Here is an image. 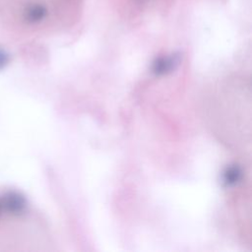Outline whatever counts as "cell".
<instances>
[{
    "mask_svg": "<svg viewBox=\"0 0 252 252\" xmlns=\"http://www.w3.org/2000/svg\"><path fill=\"white\" fill-rule=\"evenodd\" d=\"M0 202L2 205V210L13 216L22 215L28 206L26 197L17 191L6 192Z\"/></svg>",
    "mask_w": 252,
    "mask_h": 252,
    "instance_id": "6da1fadb",
    "label": "cell"
},
{
    "mask_svg": "<svg viewBox=\"0 0 252 252\" xmlns=\"http://www.w3.org/2000/svg\"><path fill=\"white\" fill-rule=\"evenodd\" d=\"M47 12L46 7L41 3H32L25 8L23 18L29 24H37L45 19Z\"/></svg>",
    "mask_w": 252,
    "mask_h": 252,
    "instance_id": "7a4b0ae2",
    "label": "cell"
},
{
    "mask_svg": "<svg viewBox=\"0 0 252 252\" xmlns=\"http://www.w3.org/2000/svg\"><path fill=\"white\" fill-rule=\"evenodd\" d=\"M241 177V171L238 167L232 166L230 168H228L223 176V181L226 185L230 186V185H234Z\"/></svg>",
    "mask_w": 252,
    "mask_h": 252,
    "instance_id": "3957f363",
    "label": "cell"
},
{
    "mask_svg": "<svg viewBox=\"0 0 252 252\" xmlns=\"http://www.w3.org/2000/svg\"><path fill=\"white\" fill-rule=\"evenodd\" d=\"M172 60L171 59H161L156 64V71L158 73H165L172 68Z\"/></svg>",
    "mask_w": 252,
    "mask_h": 252,
    "instance_id": "277c9868",
    "label": "cell"
},
{
    "mask_svg": "<svg viewBox=\"0 0 252 252\" xmlns=\"http://www.w3.org/2000/svg\"><path fill=\"white\" fill-rule=\"evenodd\" d=\"M10 61V55L9 53L0 47V71L6 68V66L9 64Z\"/></svg>",
    "mask_w": 252,
    "mask_h": 252,
    "instance_id": "5b68a950",
    "label": "cell"
},
{
    "mask_svg": "<svg viewBox=\"0 0 252 252\" xmlns=\"http://www.w3.org/2000/svg\"><path fill=\"white\" fill-rule=\"evenodd\" d=\"M1 212H2V205H1V202H0V215H1Z\"/></svg>",
    "mask_w": 252,
    "mask_h": 252,
    "instance_id": "8992f818",
    "label": "cell"
}]
</instances>
